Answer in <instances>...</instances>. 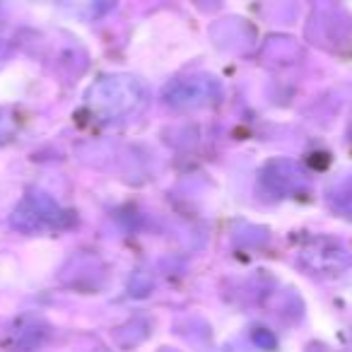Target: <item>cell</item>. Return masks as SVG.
I'll return each mask as SVG.
<instances>
[{"mask_svg": "<svg viewBox=\"0 0 352 352\" xmlns=\"http://www.w3.org/2000/svg\"><path fill=\"white\" fill-rule=\"evenodd\" d=\"M60 3H63V8L70 15L85 17V20L102 17L113 6V0H60Z\"/></svg>", "mask_w": 352, "mask_h": 352, "instance_id": "6", "label": "cell"}, {"mask_svg": "<svg viewBox=\"0 0 352 352\" xmlns=\"http://www.w3.org/2000/svg\"><path fill=\"white\" fill-rule=\"evenodd\" d=\"M15 133V121L8 111H0V142L10 140V135Z\"/></svg>", "mask_w": 352, "mask_h": 352, "instance_id": "8", "label": "cell"}, {"mask_svg": "<svg viewBox=\"0 0 352 352\" xmlns=\"http://www.w3.org/2000/svg\"><path fill=\"white\" fill-rule=\"evenodd\" d=\"M263 184L278 196H289L307 186V174L294 162L275 160L263 169Z\"/></svg>", "mask_w": 352, "mask_h": 352, "instance_id": "5", "label": "cell"}, {"mask_svg": "<svg viewBox=\"0 0 352 352\" xmlns=\"http://www.w3.org/2000/svg\"><path fill=\"white\" fill-rule=\"evenodd\" d=\"M333 203L338 206V210H342L352 220V179H347V182L338 188V193L333 196Z\"/></svg>", "mask_w": 352, "mask_h": 352, "instance_id": "7", "label": "cell"}, {"mask_svg": "<svg viewBox=\"0 0 352 352\" xmlns=\"http://www.w3.org/2000/svg\"><path fill=\"white\" fill-rule=\"evenodd\" d=\"M147 104V87L133 75H107L87 92V107L104 121H118L138 113Z\"/></svg>", "mask_w": 352, "mask_h": 352, "instance_id": "1", "label": "cell"}, {"mask_svg": "<svg viewBox=\"0 0 352 352\" xmlns=\"http://www.w3.org/2000/svg\"><path fill=\"white\" fill-rule=\"evenodd\" d=\"M97 352H109V350H97Z\"/></svg>", "mask_w": 352, "mask_h": 352, "instance_id": "9", "label": "cell"}, {"mask_svg": "<svg viewBox=\"0 0 352 352\" xmlns=\"http://www.w3.org/2000/svg\"><path fill=\"white\" fill-rule=\"evenodd\" d=\"M302 263L307 265L314 275H338L347 268L350 254H347L340 241L321 236V239H314L304 246Z\"/></svg>", "mask_w": 352, "mask_h": 352, "instance_id": "4", "label": "cell"}, {"mask_svg": "<svg viewBox=\"0 0 352 352\" xmlns=\"http://www.w3.org/2000/svg\"><path fill=\"white\" fill-rule=\"evenodd\" d=\"M164 99L169 107L182 109V111L210 107V104H215L220 99V85H217V80L208 78V75H193V78L171 82L164 89Z\"/></svg>", "mask_w": 352, "mask_h": 352, "instance_id": "3", "label": "cell"}, {"mask_svg": "<svg viewBox=\"0 0 352 352\" xmlns=\"http://www.w3.org/2000/svg\"><path fill=\"white\" fill-rule=\"evenodd\" d=\"M70 225H73V215L65 212L46 193L25 196L10 215V227L22 234H41L51 230H65Z\"/></svg>", "mask_w": 352, "mask_h": 352, "instance_id": "2", "label": "cell"}]
</instances>
